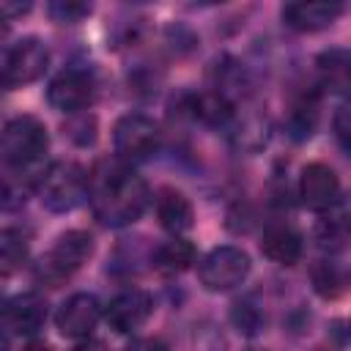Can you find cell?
I'll list each match as a JSON object with an SVG mask.
<instances>
[{"mask_svg":"<svg viewBox=\"0 0 351 351\" xmlns=\"http://www.w3.org/2000/svg\"><path fill=\"white\" fill-rule=\"evenodd\" d=\"M348 219H351V197H348Z\"/></svg>","mask_w":351,"mask_h":351,"instance_id":"cell-30","label":"cell"},{"mask_svg":"<svg viewBox=\"0 0 351 351\" xmlns=\"http://www.w3.org/2000/svg\"><path fill=\"white\" fill-rule=\"evenodd\" d=\"M90 208L93 217L107 228H123L140 219L148 206V184L123 167H107L90 178Z\"/></svg>","mask_w":351,"mask_h":351,"instance_id":"cell-1","label":"cell"},{"mask_svg":"<svg viewBox=\"0 0 351 351\" xmlns=\"http://www.w3.org/2000/svg\"><path fill=\"white\" fill-rule=\"evenodd\" d=\"M115 154L123 159H145L159 148V126L140 112H129L112 126Z\"/></svg>","mask_w":351,"mask_h":351,"instance_id":"cell-8","label":"cell"},{"mask_svg":"<svg viewBox=\"0 0 351 351\" xmlns=\"http://www.w3.org/2000/svg\"><path fill=\"white\" fill-rule=\"evenodd\" d=\"M315 123H318V96L304 93L302 99L293 101V107L288 112V134L293 140H307L313 134Z\"/></svg>","mask_w":351,"mask_h":351,"instance_id":"cell-19","label":"cell"},{"mask_svg":"<svg viewBox=\"0 0 351 351\" xmlns=\"http://www.w3.org/2000/svg\"><path fill=\"white\" fill-rule=\"evenodd\" d=\"M348 337H351V324H348Z\"/></svg>","mask_w":351,"mask_h":351,"instance_id":"cell-31","label":"cell"},{"mask_svg":"<svg viewBox=\"0 0 351 351\" xmlns=\"http://www.w3.org/2000/svg\"><path fill=\"white\" fill-rule=\"evenodd\" d=\"M261 252L271 261V263H280V266H293L302 252H304V244H302V236L288 228V225H274V228H266L263 236H261Z\"/></svg>","mask_w":351,"mask_h":351,"instance_id":"cell-14","label":"cell"},{"mask_svg":"<svg viewBox=\"0 0 351 351\" xmlns=\"http://www.w3.org/2000/svg\"><path fill=\"white\" fill-rule=\"evenodd\" d=\"M315 74L321 88L326 90H348L351 88V49L346 47H332L324 49L315 58Z\"/></svg>","mask_w":351,"mask_h":351,"instance_id":"cell-15","label":"cell"},{"mask_svg":"<svg viewBox=\"0 0 351 351\" xmlns=\"http://www.w3.org/2000/svg\"><path fill=\"white\" fill-rule=\"evenodd\" d=\"M49 148V134L47 126L33 118V115H16L5 121L3 126V140H0V154L8 167L16 170H30L41 162V156Z\"/></svg>","mask_w":351,"mask_h":351,"instance_id":"cell-3","label":"cell"},{"mask_svg":"<svg viewBox=\"0 0 351 351\" xmlns=\"http://www.w3.org/2000/svg\"><path fill=\"white\" fill-rule=\"evenodd\" d=\"M151 263L162 274H181L195 263V247L186 239H170L151 252Z\"/></svg>","mask_w":351,"mask_h":351,"instance_id":"cell-18","label":"cell"},{"mask_svg":"<svg viewBox=\"0 0 351 351\" xmlns=\"http://www.w3.org/2000/svg\"><path fill=\"white\" fill-rule=\"evenodd\" d=\"M63 137L74 145H93L96 143V118L90 112H77L63 123Z\"/></svg>","mask_w":351,"mask_h":351,"instance_id":"cell-23","label":"cell"},{"mask_svg":"<svg viewBox=\"0 0 351 351\" xmlns=\"http://www.w3.org/2000/svg\"><path fill=\"white\" fill-rule=\"evenodd\" d=\"M343 14L340 3H326V0H299L282 5V22L299 33H315L329 27L337 16Z\"/></svg>","mask_w":351,"mask_h":351,"instance_id":"cell-13","label":"cell"},{"mask_svg":"<svg viewBox=\"0 0 351 351\" xmlns=\"http://www.w3.org/2000/svg\"><path fill=\"white\" fill-rule=\"evenodd\" d=\"M5 329L14 335H36L47 324V299L36 291L16 293L5 302L3 310Z\"/></svg>","mask_w":351,"mask_h":351,"instance_id":"cell-12","label":"cell"},{"mask_svg":"<svg viewBox=\"0 0 351 351\" xmlns=\"http://www.w3.org/2000/svg\"><path fill=\"white\" fill-rule=\"evenodd\" d=\"M99 318H101V304L93 293H71L60 304V310L55 315V324H58V332L63 337L85 340L96 329Z\"/></svg>","mask_w":351,"mask_h":351,"instance_id":"cell-10","label":"cell"},{"mask_svg":"<svg viewBox=\"0 0 351 351\" xmlns=\"http://www.w3.org/2000/svg\"><path fill=\"white\" fill-rule=\"evenodd\" d=\"M90 255H93L90 233H85V230H66L38 258V263L33 266V277H36V282H41L47 288H58L66 280H71L74 271H80L82 263H88Z\"/></svg>","mask_w":351,"mask_h":351,"instance_id":"cell-2","label":"cell"},{"mask_svg":"<svg viewBox=\"0 0 351 351\" xmlns=\"http://www.w3.org/2000/svg\"><path fill=\"white\" fill-rule=\"evenodd\" d=\"M192 115L211 123V126H219L233 115V104L228 101V96L222 90H211V93H203L192 101Z\"/></svg>","mask_w":351,"mask_h":351,"instance_id":"cell-20","label":"cell"},{"mask_svg":"<svg viewBox=\"0 0 351 351\" xmlns=\"http://www.w3.org/2000/svg\"><path fill=\"white\" fill-rule=\"evenodd\" d=\"M96 96V80L90 71L85 69H77V66H69L63 69L60 74L52 77L49 88H47V101L66 112V115H77V112H85L90 107Z\"/></svg>","mask_w":351,"mask_h":351,"instance_id":"cell-7","label":"cell"},{"mask_svg":"<svg viewBox=\"0 0 351 351\" xmlns=\"http://www.w3.org/2000/svg\"><path fill=\"white\" fill-rule=\"evenodd\" d=\"M47 63H49V52L38 38L33 36L19 38L3 52V85L11 90L36 82L47 71Z\"/></svg>","mask_w":351,"mask_h":351,"instance_id":"cell-6","label":"cell"},{"mask_svg":"<svg viewBox=\"0 0 351 351\" xmlns=\"http://www.w3.org/2000/svg\"><path fill=\"white\" fill-rule=\"evenodd\" d=\"M27 258V239L16 228H5L0 233V261H3V274H14Z\"/></svg>","mask_w":351,"mask_h":351,"instance_id":"cell-22","label":"cell"},{"mask_svg":"<svg viewBox=\"0 0 351 351\" xmlns=\"http://www.w3.org/2000/svg\"><path fill=\"white\" fill-rule=\"evenodd\" d=\"M332 129H335L337 145H340L346 154H351V99H346V101L337 107L335 121H332Z\"/></svg>","mask_w":351,"mask_h":351,"instance_id":"cell-24","label":"cell"},{"mask_svg":"<svg viewBox=\"0 0 351 351\" xmlns=\"http://www.w3.org/2000/svg\"><path fill=\"white\" fill-rule=\"evenodd\" d=\"M154 313V299L148 291L143 288H126L121 291L118 296L110 299L107 310H104V318L110 324L112 332L118 335H129L134 329H140Z\"/></svg>","mask_w":351,"mask_h":351,"instance_id":"cell-9","label":"cell"},{"mask_svg":"<svg viewBox=\"0 0 351 351\" xmlns=\"http://www.w3.org/2000/svg\"><path fill=\"white\" fill-rule=\"evenodd\" d=\"M310 280L321 299H340L351 291V269L340 261H318L310 269Z\"/></svg>","mask_w":351,"mask_h":351,"instance_id":"cell-17","label":"cell"},{"mask_svg":"<svg viewBox=\"0 0 351 351\" xmlns=\"http://www.w3.org/2000/svg\"><path fill=\"white\" fill-rule=\"evenodd\" d=\"M38 197L49 211H71L82 203L85 192H90V178L77 162H55L44 170V176L36 181Z\"/></svg>","mask_w":351,"mask_h":351,"instance_id":"cell-4","label":"cell"},{"mask_svg":"<svg viewBox=\"0 0 351 351\" xmlns=\"http://www.w3.org/2000/svg\"><path fill=\"white\" fill-rule=\"evenodd\" d=\"M299 197L313 211H326L340 200V178L324 162L304 165L299 176Z\"/></svg>","mask_w":351,"mask_h":351,"instance_id":"cell-11","label":"cell"},{"mask_svg":"<svg viewBox=\"0 0 351 351\" xmlns=\"http://www.w3.org/2000/svg\"><path fill=\"white\" fill-rule=\"evenodd\" d=\"M0 11H3V16L8 19V16H14V14H25V11H30V3H25V5H11V3H3V5H0Z\"/></svg>","mask_w":351,"mask_h":351,"instance_id":"cell-27","label":"cell"},{"mask_svg":"<svg viewBox=\"0 0 351 351\" xmlns=\"http://www.w3.org/2000/svg\"><path fill=\"white\" fill-rule=\"evenodd\" d=\"M85 14H90V5H82V3H52L49 5V16L55 22H80Z\"/></svg>","mask_w":351,"mask_h":351,"instance_id":"cell-25","label":"cell"},{"mask_svg":"<svg viewBox=\"0 0 351 351\" xmlns=\"http://www.w3.org/2000/svg\"><path fill=\"white\" fill-rule=\"evenodd\" d=\"M22 351H52V346H47V343H27Z\"/></svg>","mask_w":351,"mask_h":351,"instance_id":"cell-29","label":"cell"},{"mask_svg":"<svg viewBox=\"0 0 351 351\" xmlns=\"http://www.w3.org/2000/svg\"><path fill=\"white\" fill-rule=\"evenodd\" d=\"M351 239V219L348 214L346 217H324L318 225H315V241L329 250V252H337L348 244Z\"/></svg>","mask_w":351,"mask_h":351,"instance_id":"cell-21","label":"cell"},{"mask_svg":"<svg viewBox=\"0 0 351 351\" xmlns=\"http://www.w3.org/2000/svg\"><path fill=\"white\" fill-rule=\"evenodd\" d=\"M156 217H159V225L165 230H170V233H184L195 222L192 203L173 186L159 189V195H156Z\"/></svg>","mask_w":351,"mask_h":351,"instance_id":"cell-16","label":"cell"},{"mask_svg":"<svg viewBox=\"0 0 351 351\" xmlns=\"http://www.w3.org/2000/svg\"><path fill=\"white\" fill-rule=\"evenodd\" d=\"M123 351H167V346L162 340H156V337H137Z\"/></svg>","mask_w":351,"mask_h":351,"instance_id":"cell-26","label":"cell"},{"mask_svg":"<svg viewBox=\"0 0 351 351\" xmlns=\"http://www.w3.org/2000/svg\"><path fill=\"white\" fill-rule=\"evenodd\" d=\"M250 274V255L239 247H214L208 255H203L200 266H197V277L200 285L206 291H230L236 285H241Z\"/></svg>","mask_w":351,"mask_h":351,"instance_id":"cell-5","label":"cell"},{"mask_svg":"<svg viewBox=\"0 0 351 351\" xmlns=\"http://www.w3.org/2000/svg\"><path fill=\"white\" fill-rule=\"evenodd\" d=\"M71 351H107V346H104V343H99V340H85V343L74 346Z\"/></svg>","mask_w":351,"mask_h":351,"instance_id":"cell-28","label":"cell"}]
</instances>
